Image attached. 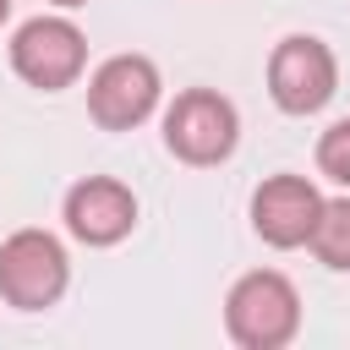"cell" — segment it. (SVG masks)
<instances>
[{
    "label": "cell",
    "instance_id": "8",
    "mask_svg": "<svg viewBox=\"0 0 350 350\" xmlns=\"http://www.w3.org/2000/svg\"><path fill=\"white\" fill-rule=\"evenodd\" d=\"M317 208H323V191L306 175H268L252 191V230L268 246L290 252V246H306V235L317 224Z\"/></svg>",
    "mask_w": 350,
    "mask_h": 350
},
{
    "label": "cell",
    "instance_id": "2",
    "mask_svg": "<svg viewBox=\"0 0 350 350\" xmlns=\"http://www.w3.org/2000/svg\"><path fill=\"white\" fill-rule=\"evenodd\" d=\"M235 137H241V115L213 88H186L164 109V148L180 164H197V170L202 164H224L235 153Z\"/></svg>",
    "mask_w": 350,
    "mask_h": 350
},
{
    "label": "cell",
    "instance_id": "11",
    "mask_svg": "<svg viewBox=\"0 0 350 350\" xmlns=\"http://www.w3.org/2000/svg\"><path fill=\"white\" fill-rule=\"evenodd\" d=\"M49 5H66V11H77V5H88V0H49Z\"/></svg>",
    "mask_w": 350,
    "mask_h": 350
},
{
    "label": "cell",
    "instance_id": "4",
    "mask_svg": "<svg viewBox=\"0 0 350 350\" xmlns=\"http://www.w3.org/2000/svg\"><path fill=\"white\" fill-rule=\"evenodd\" d=\"M82 66H88V38H82V27L66 22V16H33V22H22L16 38H11V71H16L27 88H38V93L71 88V82L82 77Z\"/></svg>",
    "mask_w": 350,
    "mask_h": 350
},
{
    "label": "cell",
    "instance_id": "3",
    "mask_svg": "<svg viewBox=\"0 0 350 350\" xmlns=\"http://www.w3.org/2000/svg\"><path fill=\"white\" fill-rule=\"evenodd\" d=\"M71 262L49 230H16L0 241V301L16 312H44L66 295Z\"/></svg>",
    "mask_w": 350,
    "mask_h": 350
},
{
    "label": "cell",
    "instance_id": "12",
    "mask_svg": "<svg viewBox=\"0 0 350 350\" xmlns=\"http://www.w3.org/2000/svg\"><path fill=\"white\" fill-rule=\"evenodd\" d=\"M5 16H11V0H0V22H5Z\"/></svg>",
    "mask_w": 350,
    "mask_h": 350
},
{
    "label": "cell",
    "instance_id": "10",
    "mask_svg": "<svg viewBox=\"0 0 350 350\" xmlns=\"http://www.w3.org/2000/svg\"><path fill=\"white\" fill-rule=\"evenodd\" d=\"M317 170H323L334 186L350 191V120H339V126H328V131L317 137Z\"/></svg>",
    "mask_w": 350,
    "mask_h": 350
},
{
    "label": "cell",
    "instance_id": "5",
    "mask_svg": "<svg viewBox=\"0 0 350 350\" xmlns=\"http://www.w3.org/2000/svg\"><path fill=\"white\" fill-rule=\"evenodd\" d=\"M339 88V60L323 38L312 33H290L273 44L268 55V93L284 115H317Z\"/></svg>",
    "mask_w": 350,
    "mask_h": 350
},
{
    "label": "cell",
    "instance_id": "1",
    "mask_svg": "<svg viewBox=\"0 0 350 350\" xmlns=\"http://www.w3.org/2000/svg\"><path fill=\"white\" fill-rule=\"evenodd\" d=\"M224 328L241 350H279L301 328V295L279 268L241 273L224 295Z\"/></svg>",
    "mask_w": 350,
    "mask_h": 350
},
{
    "label": "cell",
    "instance_id": "6",
    "mask_svg": "<svg viewBox=\"0 0 350 350\" xmlns=\"http://www.w3.org/2000/svg\"><path fill=\"white\" fill-rule=\"evenodd\" d=\"M159 109V66L148 55H109L88 77V115L104 131H131Z\"/></svg>",
    "mask_w": 350,
    "mask_h": 350
},
{
    "label": "cell",
    "instance_id": "9",
    "mask_svg": "<svg viewBox=\"0 0 350 350\" xmlns=\"http://www.w3.org/2000/svg\"><path fill=\"white\" fill-rule=\"evenodd\" d=\"M306 246H312V257H317L323 268L350 273V197H334V202L323 197V208H317V224H312Z\"/></svg>",
    "mask_w": 350,
    "mask_h": 350
},
{
    "label": "cell",
    "instance_id": "7",
    "mask_svg": "<svg viewBox=\"0 0 350 350\" xmlns=\"http://www.w3.org/2000/svg\"><path fill=\"white\" fill-rule=\"evenodd\" d=\"M137 224V197L115 175H88L66 191V230L82 246H115Z\"/></svg>",
    "mask_w": 350,
    "mask_h": 350
}]
</instances>
